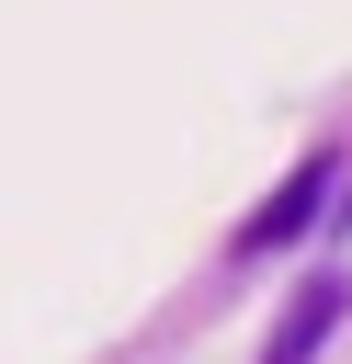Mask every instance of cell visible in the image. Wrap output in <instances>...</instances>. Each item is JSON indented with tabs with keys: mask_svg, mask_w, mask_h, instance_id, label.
<instances>
[{
	"mask_svg": "<svg viewBox=\"0 0 352 364\" xmlns=\"http://www.w3.org/2000/svg\"><path fill=\"white\" fill-rule=\"evenodd\" d=\"M329 193H341V148H318V159H295L250 216H238V239H227V262H273V250H295L318 216H329Z\"/></svg>",
	"mask_w": 352,
	"mask_h": 364,
	"instance_id": "6da1fadb",
	"label": "cell"
},
{
	"mask_svg": "<svg viewBox=\"0 0 352 364\" xmlns=\"http://www.w3.org/2000/svg\"><path fill=\"white\" fill-rule=\"evenodd\" d=\"M352 318V273H307L295 284V307L273 318V341H261V364H318V341Z\"/></svg>",
	"mask_w": 352,
	"mask_h": 364,
	"instance_id": "7a4b0ae2",
	"label": "cell"
}]
</instances>
